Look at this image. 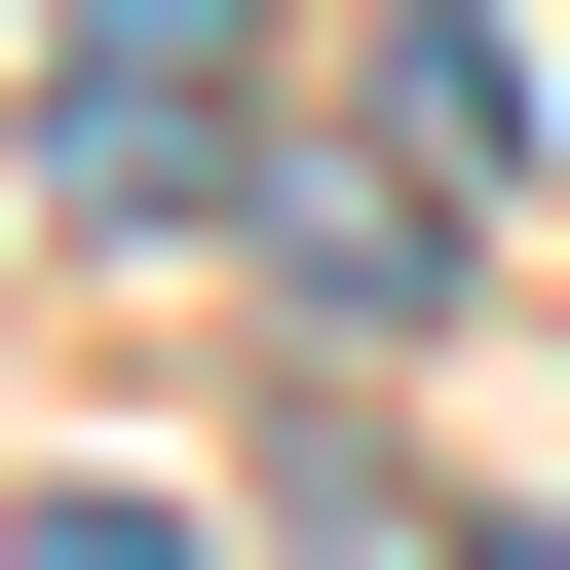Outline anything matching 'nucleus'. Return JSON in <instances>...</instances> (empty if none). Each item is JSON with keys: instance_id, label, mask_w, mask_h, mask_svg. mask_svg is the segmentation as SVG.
I'll return each instance as SVG.
<instances>
[{"instance_id": "obj_1", "label": "nucleus", "mask_w": 570, "mask_h": 570, "mask_svg": "<svg viewBox=\"0 0 570 570\" xmlns=\"http://www.w3.org/2000/svg\"><path fill=\"white\" fill-rule=\"evenodd\" d=\"M266 0H77V39H39V228H228L266 190Z\"/></svg>"}, {"instance_id": "obj_2", "label": "nucleus", "mask_w": 570, "mask_h": 570, "mask_svg": "<svg viewBox=\"0 0 570 570\" xmlns=\"http://www.w3.org/2000/svg\"><path fill=\"white\" fill-rule=\"evenodd\" d=\"M228 266H266L305 343H456V266H494V190H419V153L343 115V153H266V190H228Z\"/></svg>"}, {"instance_id": "obj_3", "label": "nucleus", "mask_w": 570, "mask_h": 570, "mask_svg": "<svg viewBox=\"0 0 570 570\" xmlns=\"http://www.w3.org/2000/svg\"><path fill=\"white\" fill-rule=\"evenodd\" d=\"M343 115L419 190H532V39H494V0H343Z\"/></svg>"}, {"instance_id": "obj_4", "label": "nucleus", "mask_w": 570, "mask_h": 570, "mask_svg": "<svg viewBox=\"0 0 570 570\" xmlns=\"http://www.w3.org/2000/svg\"><path fill=\"white\" fill-rule=\"evenodd\" d=\"M266 570H456V532H419V456H266Z\"/></svg>"}, {"instance_id": "obj_5", "label": "nucleus", "mask_w": 570, "mask_h": 570, "mask_svg": "<svg viewBox=\"0 0 570 570\" xmlns=\"http://www.w3.org/2000/svg\"><path fill=\"white\" fill-rule=\"evenodd\" d=\"M0 570H228V532H190L153 456H77V494H0Z\"/></svg>"}, {"instance_id": "obj_6", "label": "nucleus", "mask_w": 570, "mask_h": 570, "mask_svg": "<svg viewBox=\"0 0 570 570\" xmlns=\"http://www.w3.org/2000/svg\"><path fill=\"white\" fill-rule=\"evenodd\" d=\"M456 570H570V532H456Z\"/></svg>"}]
</instances>
